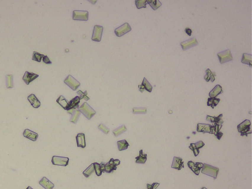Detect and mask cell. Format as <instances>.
I'll use <instances>...</instances> for the list:
<instances>
[{
  "mask_svg": "<svg viewBox=\"0 0 252 189\" xmlns=\"http://www.w3.org/2000/svg\"><path fill=\"white\" fill-rule=\"evenodd\" d=\"M219 171V169L218 168L207 164H203L201 169V173L214 178V180L217 178Z\"/></svg>",
  "mask_w": 252,
  "mask_h": 189,
  "instance_id": "obj_1",
  "label": "cell"
},
{
  "mask_svg": "<svg viewBox=\"0 0 252 189\" xmlns=\"http://www.w3.org/2000/svg\"><path fill=\"white\" fill-rule=\"evenodd\" d=\"M78 110L89 120L91 119L96 113L95 110L87 103H84L81 106H79Z\"/></svg>",
  "mask_w": 252,
  "mask_h": 189,
  "instance_id": "obj_2",
  "label": "cell"
},
{
  "mask_svg": "<svg viewBox=\"0 0 252 189\" xmlns=\"http://www.w3.org/2000/svg\"><path fill=\"white\" fill-rule=\"evenodd\" d=\"M251 123L249 120H245L237 126L238 131L241 133V136H248V134L252 133Z\"/></svg>",
  "mask_w": 252,
  "mask_h": 189,
  "instance_id": "obj_3",
  "label": "cell"
},
{
  "mask_svg": "<svg viewBox=\"0 0 252 189\" xmlns=\"http://www.w3.org/2000/svg\"><path fill=\"white\" fill-rule=\"evenodd\" d=\"M217 55L218 56L221 64H223L226 62H230L233 60V57L230 49H227L224 51L217 53Z\"/></svg>",
  "mask_w": 252,
  "mask_h": 189,
  "instance_id": "obj_4",
  "label": "cell"
},
{
  "mask_svg": "<svg viewBox=\"0 0 252 189\" xmlns=\"http://www.w3.org/2000/svg\"><path fill=\"white\" fill-rule=\"evenodd\" d=\"M89 17V13L87 11L74 10L72 14V19L74 20L87 21Z\"/></svg>",
  "mask_w": 252,
  "mask_h": 189,
  "instance_id": "obj_5",
  "label": "cell"
},
{
  "mask_svg": "<svg viewBox=\"0 0 252 189\" xmlns=\"http://www.w3.org/2000/svg\"><path fill=\"white\" fill-rule=\"evenodd\" d=\"M64 83L73 91H75L80 85V83L70 75H69L64 79Z\"/></svg>",
  "mask_w": 252,
  "mask_h": 189,
  "instance_id": "obj_6",
  "label": "cell"
},
{
  "mask_svg": "<svg viewBox=\"0 0 252 189\" xmlns=\"http://www.w3.org/2000/svg\"><path fill=\"white\" fill-rule=\"evenodd\" d=\"M69 158L67 157L54 156L52 159V163L55 166L66 167L69 164Z\"/></svg>",
  "mask_w": 252,
  "mask_h": 189,
  "instance_id": "obj_7",
  "label": "cell"
},
{
  "mask_svg": "<svg viewBox=\"0 0 252 189\" xmlns=\"http://www.w3.org/2000/svg\"><path fill=\"white\" fill-rule=\"evenodd\" d=\"M103 27L98 25L94 26V31L93 33L92 40L93 41L100 42L101 41V35L103 34Z\"/></svg>",
  "mask_w": 252,
  "mask_h": 189,
  "instance_id": "obj_8",
  "label": "cell"
},
{
  "mask_svg": "<svg viewBox=\"0 0 252 189\" xmlns=\"http://www.w3.org/2000/svg\"><path fill=\"white\" fill-rule=\"evenodd\" d=\"M132 28L127 23L119 27L115 30V33L117 37H120L131 31Z\"/></svg>",
  "mask_w": 252,
  "mask_h": 189,
  "instance_id": "obj_9",
  "label": "cell"
},
{
  "mask_svg": "<svg viewBox=\"0 0 252 189\" xmlns=\"http://www.w3.org/2000/svg\"><path fill=\"white\" fill-rule=\"evenodd\" d=\"M188 166L195 175H198L199 172H201V169H202L203 167V164L198 162L194 163L193 161H188Z\"/></svg>",
  "mask_w": 252,
  "mask_h": 189,
  "instance_id": "obj_10",
  "label": "cell"
},
{
  "mask_svg": "<svg viewBox=\"0 0 252 189\" xmlns=\"http://www.w3.org/2000/svg\"><path fill=\"white\" fill-rule=\"evenodd\" d=\"M180 45L184 51L190 49L191 47L198 45V43L196 38H192L190 40L183 41L180 43Z\"/></svg>",
  "mask_w": 252,
  "mask_h": 189,
  "instance_id": "obj_11",
  "label": "cell"
},
{
  "mask_svg": "<svg viewBox=\"0 0 252 189\" xmlns=\"http://www.w3.org/2000/svg\"><path fill=\"white\" fill-rule=\"evenodd\" d=\"M204 145L205 144L202 141H199L198 142H196L195 143L190 144V146H189V148L193 151L194 155L195 157H196L200 152L199 149L202 148Z\"/></svg>",
  "mask_w": 252,
  "mask_h": 189,
  "instance_id": "obj_12",
  "label": "cell"
},
{
  "mask_svg": "<svg viewBox=\"0 0 252 189\" xmlns=\"http://www.w3.org/2000/svg\"><path fill=\"white\" fill-rule=\"evenodd\" d=\"M184 167V161L182 158L179 157H175L173 158V161L172 165V168L180 170L182 168Z\"/></svg>",
  "mask_w": 252,
  "mask_h": 189,
  "instance_id": "obj_13",
  "label": "cell"
},
{
  "mask_svg": "<svg viewBox=\"0 0 252 189\" xmlns=\"http://www.w3.org/2000/svg\"><path fill=\"white\" fill-rule=\"evenodd\" d=\"M212 127V126L210 124L198 123L197 126L196 130L198 132H202L203 133H207L211 134Z\"/></svg>",
  "mask_w": 252,
  "mask_h": 189,
  "instance_id": "obj_14",
  "label": "cell"
},
{
  "mask_svg": "<svg viewBox=\"0 0 252 189\" xmlns=\"http://www.w3.org/2000/svg\"><path fill=\"white\" fill-rule=\"evenodd\" d=\"M38 76H39L38 75L35 73L26 72L23 77V80L27 85H29L30 82L36 79L37 77H38Z\"/></svg>",
  "mask_w": 252,
  "mask_h": 189,
  "instance_id": "obj_15",
  "label": "cell"
},
{
  "mask_svg": "<svg viewBox=\"0 0 252 189\" xmlns=\"http://www.w3.org/2000/svg\"><path fill=\"white\" fill-rule=\"evenodd\" d=\"M76 140L78 147L85 148L86 147L85 134L83 133H78L76 136Z\"/></svg>",
  "mask_w": 252,
  "mask_h": 189,
  "instance_id": "obj_16",
  "label": "cell"
},
{
  "mask_svg": "<svg viewBox=\"0 0 252 189\" xmlns=\"http://www.w3.org/2000/svg\"><path fill=\"white\" fill-rule=\"evenodd\" d=\"M222 117H223L222 114H221L217 117H215V116L212 117L209 115H207L206 120L211 123H214L218 125H222V124L224 123V121L222 119Z\"/></svg>",
  "mask_w": 252,
  "mask_h": 189,
  "instance_id": "obj_17",
  "label": "cell"
},
{
  "mask_svg": "<svg viewBox=\"0 0 252 189\" xmlns=\"http://www.w3.org/2000/svg\"><path fill=\"white\" fill-rule=\"evenodd\" d=\"M23 136L25 138L30 139L31 140L35 141L37 140V138H38V133L32 132L29 129H26L24 132Z\"/></svg>",
  "mask_w": 252,
  "mask_h": 189,
  "instance_id": "obj_18",
  "label": "cell"
},
{
  "mask_svg": "<svg viewBox=\"0 0 252 189\" xmlns=\"http://www.w3.org/2000/svg\"><path fill=\"white\" fill-rule=\"evenodd\" d=\"M80 98L78 96H76L69 102V107L67 110L71 109H77L79 108V104L80 103Z\"/></svg>",
  "mask_w": 252,
  "mask_h": 189,
  "instance_id": "obj_19",
  "label": "cell"
},
{
  "mask_svg": "<svg viewBox=\"0 0 252 189\" xmlns=\"http://www.w3.org/2000/svg\"><path fill=\"white\" fill-rule=\"evenodd\" d=\"M39 184L45 189H52L54 187V184L50 182L49 179L45 177H43L40 180Z\"/></svg>",
  "mask_w": 252,
  "mask_h": 189,
  "instance_id": "obj_20",
  "label": "cell"
},
{
  "mask_svg": "<svg viewBox=\"0 0 252 189\" xmlns=\"http://www.w3.org/2000/svg\"><path fill=\"white\" fill-rule=\"evenodd\" d=\"M28 100L34 108L38 109L41 106L40 101L34 94H31L28 97Z\"/></svg>",
  "mask_w": 252,
  "mask_h": 189,
  "instance_id": "obj_21",
  "label": "cell"
},
{
  "mask_svg": "<svg viewBox=\"0 0 252 189\" xmlns=\"http://www.w3.org/2000/svg\"><path fill=\"white\" fill-rule=\"evenodd\" d=\"M223 93L222 87L220 85H217L211 90L209 93V96L210 98H216L219 95L222 94Z\"/></svg>",
  "mask_w": 252,
  "mask_h": 189,
  "instance_id": "obj_22",
  "label": "cell"
},
{
  "mask_svg": "<svg viewBox=\"0 0 252 189\" xmlns=\"http://www.w3.org/2000/svg\"><path fill=\"white\" fill-rule=\"evenodd\" d=\"M216 75H217L215 72H211L210 69H208L206 70V75L204 77V78L207 82H209L210 80H211V82H213L215 80V76Z\"/></svg>",
  "mask_w": 252,
  "mask_h": 189,
  "instance_id": "obj_23",
  "label": "cell"
},
{
  "mask_svg": "<svg viewBox=\"0 0 252 189\" xmlns=\"http://www.w3.org/2000/svg\"><path fill=\"white\" fill-rule=\"evenodd\" d=\"M56 101L64 110H67L69 107V101H67L63 96H60Z\"/></svg>",
  "mask_w": 252,
  "mask_h": 189,
  "instance_id": "obj_24",
  "label": "cell"
},
{
  "mask_svg": "<svg viewBox=\"0 0 252 189\" xmlns=\"http://www.w3.org/2000/svg\"><path fill=\"white\" fill-rule=\"evenodd\" d=\"M147 157V154H144L143 153V150H141L139 151V156L135 158V159H136L135 163H137V164H145V162L146 161Z\"/></svg>",
  "mask_w": 252,
  "mask_h": 189,
  "instance_id": "obj_25",
  "label": "cell"
},
{
  "mask_svg": "<svg viewBox=\"0 0 252 189\" xmlns=\"http://www.w3.org/2000/svg\"><path fill=\"white\" fill-rule=\"evenodd\" d=\"M241 62L243 64L249 65L250 67H252V55L244 53L243 54Z\"/></svg>",
  "mask_w": 252,
  "mask_h": 189,
  "instance_id": "obj_26",
  "label": "cell"
},
{
  "mask_svg": "<svg viewBox=\"0 0 252 189\" xmlns=\"http://www.w3.org/2000/svg\"><path fill=\"white\" fill-rule=\"evenodd\" d=\"M220 101V98H208V101H207V106H211L213 109H214V107L218 105Z\"/></svg>",
  "mask_w": 252,
  "mask_h": 189,
  "instance_id": "obj_27",
  "label": "cell"
},
{
  "mask_svg": "<svg viewBox=\"0 0 252 189\" xmlns=\"http://www.w3.org/2000/svg\"><path fill=\"white\" fill-rule=\"evenodd\" d=\"M146 3H148L150 6H151L153 9L154 10H157L159 7L161 6V3L159 0H149L146 1Z\"/></svg>",
  "mask_w": 252,
  "mask_h": 189,
  "instance_id": "obj_28",
  "label": "cell"
},
{
  "mask_svg": "<svg viewBox=\"0 0 252 189\" xmlns=\"http://www.w3.org/2000/svg\"><path fill=\"white\" fill-rule=\"evenodd\" d=\"M117 145L119 151H123L124 150L127 149L129 146V144L125 139H123L122 140L117 141Z\"/></svg>",
  "mask_w": 252,
  "mask_h": 189,
  "instance_id": "obj_29",
  "label": "cell"
},
{
  "mask_svg": "<svg viewBox=\"0 0 252 189\" xmlns=\"http://www.w3.org/2000/svg\"><path fill=\"white\" fill-rule=\"evenodd\" d=\"M127 130L126 126L124 125H123L122 126H120L117 129H115L114 130H113L112 133L115 136L117 137L122 133H125V132L127 131Z\"/></svg>",
  "mask_w": 252,
  "mask_h": 189,
  "instance_id": "obj_30",
  "label": "cell"
},
{
  "mask_svg": "<svg viewBox=\"0 0 252 189\" xmlns=\"http://www.w3.org/2000/svg\"><path fill=\"white\" fill-rule=\"evenodd\" d=\"M95 172V169H94V165L93 164L89 166L86 169H85L83 172V174L86 178H88L94 172Z\"/></svg>",
  "mask_w": 252,
  "mask_h": 189,
  "instance_id": "obj_31",
  "label": "cell"
},
{
  "mask_svg": "<svg viewBox=\"0 0 252 189\" xmlns=\"http://www.w3.org/2000/svg\"><path fill=\"white\" fill-rule=\"evenodd\" d=\"M117 169V167L115 166L113 164H112L110 161H109L108 163L106 164V169L105 172L106 173H112L114 170Z\"/></svg>",
  "mask_w": 252,
  "mask_h": 189,
  "instance_id": "obj_32",
  "label": "cell"
},
{
  "mask_svg": "<svg viewBox=\"0 0 252 189\" xmlns=\"http://www.w3.org/2000/svg\"><path fill=\"white\" fill-rule=\"evenodd\" d=\"M80 114V112H79L78 109H76L73 112V114L72 115V117L70 118V121L73 123L76 124L77 122L78 119L79 118Z\"/></svg>",
  "mask_w": 252,
  "mask_h": 189,
  "instance_id": "obj_33",
  "label": "cell"
},
{
  "mask_svg": "<svg viewBox=\"0 0 252 189\" xmlns=\"http://www.w3.org/2000/svg\"><path fill=\"white\" fill-rule=\"evenodd\" d=\"M141 85L143 86L145 89L146 91H148L149 92H151L152 90V85L150 84L149 82H148L147 80L146 79V78H144L143 80L142 81V84Z\"/></svg>",
  "mask_w": 252,
  "mask_h": 189,
  "instance_id": "obj_34",
  "label": "cell"
},
{
  "mask_svg": "<svg viewBox=\"0 0 252 189\" xmlns=\"http://www.w3.org/2000/svg\"><path fill=\"white\" fill-rule=\"evenodd\" d=\"M13 75H7L6 76V80H7V88H13Z\"/></svg>",
  "mask_w": 252,
  "mask_h": 189,
  "instance_id": "obj_35",
  "label": "cell"
},
{
  "mask_svg": "<svg viewBox=\"0 0 252 189\" xmlns=\"http://www.w3.org/2000/svg\"><path fill=\"white\" fill-rule=\"evenodd\" d=\"M43 56L44 55L41 54L37 52L34 51L33 54L32 60L37 62H41Z\"/></svg>",
  "mask_w": 252,
  "mask_h": 189,
  "instance_id": "obj_36",
  "label": "cell"
},
{
  "mask_svg": "<svg viewBox=\"0 0 252 189\" xmlns=\"http://www.w3.org/2000/svg\"><path fill=\"white\" fill-rule=\"evenodd\" d=\"M133 112V114H145L147 112V109L145 107H134Z\"/></svg>",
  "mask_w": 252,
  "mask_h": 189,
  "instance_id": "obj_37",
  "label": "cell"
},
{
  "mask_svg": "<svg viewBox=\"0 0 252 189\" xmlns=\"http://www.w3.org/2000/svg\"><path fill=\"white\" fill-rule=\"evenodd\" d=\"M135 5L138 9H141L142 7L146 8V0H142V1H135Z\"/></svg>",
  "mask_w": 252,
  "mask_h": 189,
  "instance_id": "obj_38",
  "label": "cell"
},
{
  "mask_svg": "<svg viewBox=\"0 0 252 189\" xmlns=\"http://www.w3.org/2000/svg\"><path fill=\"white\" fill-rule=\"evenodd\" d=\"M222 127V125H218L217 124L214 123V125L212 126V133L211 134H214L215 135L217 134L218 133L220 132V130Z\"/></svg>",
  "mask_w": 252,
  "mask_h": 189,
  "instance_id": "obj_39",
  "label": "cell"
},
{
  "mask_svg": "<svg viewBox=\"0 0 252 189\" xmlns=\"http://www.w3.org/2000/svg\"><path fill=\"white\" fill-rule=\"evenodd\" d=\"M77 93L80 95V97H79L80 100L84 99L86 101H87L88 100H90L89 98L87 96V91H85L84 92H83L80 90V91H78Z\"/></svg>",
  "mask_w": 252,
  "mask_h": 189,
  "instance_id": "obj_40",
  "label": "cell"
},
{
  "mask_svg": "<svg viewBox=\"0 0 252 189\" xmlns=\"http://www.w3.org/2000/svg\"><path fill=\"white\" fill-rule=\"evenodd\" d=\"M93 165H94L95 172L96 175L98 176H101L102 175V172L101 170L100 164L98 163H93Z\"/></svg>",
  "mask_w": 252,
  "mask_h": 189,
  "instance_id": "obj_41",
  "label": "cell"
},
{
  "mask_svg": "<svg viewBox=\"0 0 252 189\" xmlns=\"http://www.w3.org/2000/svg\"><path fill=\"white\" fill-rule=\"evenodd\" d=\"M98 129H99L100 130H101L103 133H105V134H106V135H107V133H109V131H110L108 127H106V126H104V125L102 123L100 124L99 126H98Z\"/></svg>",
  "mask_w": 252,
  "mask_h": 189,
  "instance_id": "obj_42",
  "label": "cell"
},
{
  "mask_svg": "<svg viewBox=\"0 0 252 189\" xmlns=\"http://www.w3.org/2000/svg\"><path fill=\"white\" fill-rule=\"evenodd\" d=\"M160 184L157 183H154L152 185H150L149 184H147V189H156V188L159 186Z\"/></svg>",
  "mask_w": 252,
  "mask_h": 189,
  "instance_id": "obj_43",
  "label": "cell"
},
{
  "mask_svg": "<svg viewBox=\"0 0 252 189\" xmlns=\"http://www.w3.org/2000/svg\"><path fill=\"white\" fill-rule=\"evenodd\" d=\"M109 161H110L112 164H113L114 165L116 166V167H117V166H118V165L120 164V161L118 160V159L114 160L113 158H112L110 159Z\"/></svg>",
  "mask_w": 252,
  "mask_h": 189,
  "instance_id": "obj_44",
  "label": "cell"
},
{
  "mask_svg": "<svg viewBox=\"0 0 252 189\" xmlns=\"http://www.w3.org/2000/svg\"><path fill=\"white\" fill-rule=\"evenodd\" d=\"M43 62L44 63H46V64H52V62L50 61V60L49 59V58L47 56H43Z\"/></svg>",
  "mask_w": 252,
  "mask_h": 189,
  "instance_id": "obj_45",
  "label": "cell"
},
{
  "mask_svg": "<svg viewBox=\"0 0 252 189\" xmlns=\"http://www.w3.org/2000/svg\"><path fill=\"white\" fill-rule=\"evenodd\" d=\"M106 163L104 162H101L100 164V168L102 172H105V169H106Z\"/></svg>",
  "mask_w": 252,
  "mask_h": 189,
  "instance_id": "obj_46",
  "label": "cell"
},
{
  "mask_svg": "<svg viewBox=\"0 0 252 189\" xmlns=\"http://www.w3.org/2000/svg\"><path fill=\"white\" fill-rule=\"evenodd\" d=\"M223 135V133H222V132H219V133H217L216 135L215 136H216V138H217V139H218V140H220Z\"/></svg>",
  "mask_w": 252,
  "mask_h": 189,
  "instance_id": "obj_47",
  "label": "cell"
},
{
  "mask_svg": "<svg viewBox=\"0 0 252 189\" xmlns=\"http://www.w3.org/2000/svg\"><path fill=\"white\" fill-rule=\"evenodd\" d=\"M185 32L186 33L187 35L189 36H190L191 35V34L192 33V30L190 29L189 28H187L185 29Z\"/></svg>",
  "mask_w": 252,
  "mask_h": 189,
  "instance_id": "obj_48",
  "label": "cell"
},
{
  "mask_svg": "<svg viewBox=\"0 0 252 189\" xmlns=\"http://www.w3.org/2000/svg\"><path fill=\"white\" fill-rule=\"evenodd\" d=\"M138 89H139V91L141 93L143 92V91H144V90H145L143 86L142 85H138Z\"/></svg>",
  "mask_w": 252,
  "mask_h": 189,
  "instance_id": "obj_49",
  "label": "cell"
},
{
  "mask_svg": "<svg viewBox=\"0 0 252 189\" xmlns=\"http://www.w3.org/2000/svg\"><path fill=\"white\" fill-rule=\"evenodd\" d=\"M26 189H33V188H32V187H31L29 186V187H28V188H27Z\"/></svg>",
  "mask_w": 252,
  "mask_h": 189,
  "instance_id": "obj_50",
  "label": "cell"
},
{
  "mask_svg": "<svg viewBox=\"0 0 252 189\" xmlns=\"http://www.w3.org/2000/svg\"><path fill=\"white\" fill-rule=\"evenodd\" d=\"M201 189H207L206 188H205V187H203V188H201Z\"/></svg>",
  "mask_w": 252,
  "mask_h": 189,
  "instance_id": "obj_51",
  "label": "cell"
},
{
  "mask_svg": "<svg viewBox=\"0 0 252 189\" xmlns=\"http://www.w3.org/2000/svg\"><path fill=\"white\" fill-rule=\"evenodd\" d=\"M169 113H172V111H169Z\"/></svg>",
  "mask_w": 252,
  "mask_h": 189,
  "instance_id": "obj_52",
  "label": "cell"
}]
</instances>
